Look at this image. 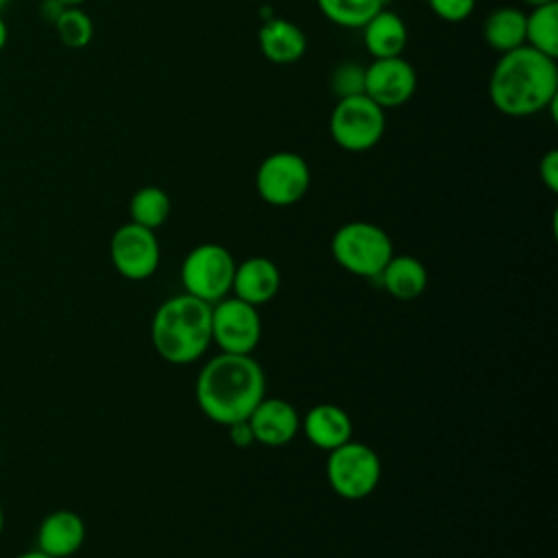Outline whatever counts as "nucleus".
<instances>
[{"mask_svg":"<svg viewBox=\"0 0 558 558\" xmlns=\"http://www.w3.org/2000/svg\"><path fill=\"white\" fill-rule=\"evenodd\" d=\"M150 340L170 364L196 362L211 342V305L185 292L166 299L150 320Z\"/></svg>","mask_w":558,"mask_h":558,"instance_id":"nucleus-3","label":"nucleus"},{"mask_svg":"<svg viewBox=\"0 0 558 558\" xmlns=\"http://www.w3.org/2000/svg\"><path fill=\"white\" fill-rule=\"evenodd\" d=\"M386 131V111L366 94L338 98L329 116V135L347 153H364L377 146Z\"/></svg>","mask_w":558,"mask_h":558,"instance_id":"nucleus-5","label":"nucleus"},{"mask_svg":"<svg viewBox=\"0 0 558 558\" xmlns=\"http://www.w3.org/2000/svg\"><path fill=\"white\" fill-rule=\"evenodd\" d=\"M52 24L61 44L74 50L85 48L94 37V22L81 7H65Z\"/></svg>","mask_w":558,"mask_h":558,"instance_id":"nucleus-23","label":"nucleus"},{"mask_svg":"<svg viewBox=\"0 0 558 558\" xmlns=\"http://www.w3.org/2000/svg\"><path fill=\"white\" fill-rule=\"evenodd\" d=\"M475 2L477 0H427L432 13L449 24H458L471 17V13L475 11Z\"/></svg>","mask_w":558,"mask_h":558,"instance_id":"nucleus-25","label":"nucleus"},{"mask_svg":"<svg viewBox=\"0 0 558 558\" xmlns=\"http://www.w3.org/2000/svg\"><path fill=\"white\" fill-rule=\"evenodd\" d=\"M538 177L543 181V185L556 194L558 192V150L549 148L541 161H538Z\"/></svg>","mask_w":558,"mask_h":558,"instance_id":"nucleus-26","label":"nucleus"},{"mask_svg":"<svg viewBox=\"0 0 558 558\" xmlns=\"http://www.w3.org/2000/svg\"><path fill=\"white\" fill-rule=\"evenodd\" d=\"M527 7H541V4H549V2H556V0H523Z\"/></svg>","mask_w":558,"mask_h":558,"instance_id":"nucleus-31","label":"nucleus"},{"mask_svg":"<svg viewBox=\"0 0 558 558\" xmlns=\"http://www.w3.org/2000/svg\"><path fill=\"white\" fill-rule=\"evenodd\" d=\"M4 530V510H2V504H0V534Z\"/></svg>","mask_w":558,"mask_h":558,"instance_id":"nucleus-32","label":"nucleus"},{"mask_svg":"<svg viewBox=\"0 0 558 558\" xmlns=\"http://www.w3.org/2000/svg\"><path fill=\"white\" fill-rule=\"evenodd\" d=\"M325 20L342 28H362L377 11L386 7V0H316Z\"/></svg>","mask_w":558,"mask_h":558,"instance_id":"nucleus-22","label":"nucleus"},{"mask_svg":"<svg viewBox=\"0 0 558 558\" xmlns=\"http://www.w3.org/2000/svg\"><path fill=\"white\" fill-rule=\"evenodd\" d=\"M362 41L373 59L401 57L408 46V26L399 13L384 7L362 26Z\"/></svg>","mask_w":558,"mask_h":558,"instance_id":"nucleus-17","label":"nucleus"},{"mask_svg":"<svg viewBox=\"0 0 558 558\" xmlns=\"http://www.w3.org/2000/svg\"><path fill=\"white\" fill-rule=\"evenodd\" d=\"M57 2H61L63 7H83L87 0H57Z\"/></svg>","mask_w":558,"mask_h":558,"instance_id":"nucleus-30","label":"nucleus"},{"mask_svg":"<svg viewBox=\"0 0 558 558\" xmlns=\"http://www.w3.org/2000/svg\"><path fill=\"white\" fill-rule=\"evenodd\" d=\"M7 2H9V0H0V9H2Z\"/></svg>","mask_w":558,"mask_h":558,"instance_id":"nucleus-33","label":"nucleus"},{"mask_svg":"<svg viewBox=\"0 0 558 558\" xmlns=\"http://www.w3.org/2000/svg\"><path fill=\"white\" fill-rule=\"evenodd\" d=\"M262 318L255 305L225 296L211 303V342L225 353L248 355L259 344Z\"/></svg>","mask_w":558,"mask_h":558,"instance_id":"nucleus-9","label":"nucleus"},{"mask_svg":"<svg viewBox=\"0 0 558 558\" xmlns=\"http://www.w3.org/2000/svg\"><path fill=\"white\" fill-rule=\"evenodd\" d=\"M331 255L347 272L364 279H377L395 251L390 235L381 227L366 220H351L333 233Z\"/></svg>","mask_w":558,"mask_h":558,"instance_id":"nucleus-4","label":"nucleus"},{"mask_svg":"<svg viewBox=\"0 0 558 558\" xmlns=\"http://www.w3.org/2000/svg\"><path fill=\"white\" fill-rule=\"evenodd\" d=\"M525 46L547 57H558V2L532 7L525 13Z\"/></svg>","mask_w":558,"mask_h":558,"instance_id":"nucleus-20","label":"nucleus"},{"mask_svg":"<svg viewBox=\"0 0 558 558\" xmlns=\"http://www.w3.org/2000/svg\"><path fill=\"white\" fill-rule=\"evenodd\" d=\"M312 183L307 161L292 150H277L262 159L255 172V190L259 198L272 207H290L299 203Z\"/></svg>","mask_w":558,"mask_h":558,"instance_id":"nucleus-8","label":"nucleus"},{"mask_svg":"<svg viewBox=\"0 0 558 558\" xmlns=\"http://www.w3.org/2000/svg\"><path fill=\"white\" fill-rule=\"evenodd\" d=\"M87 530L81 514L74 510H52L37 527V549L52 558H70L85 543Z\"/></svg>","mask_w":558,"mask_h":558,"instance_id":"nucleus-13","label":"nucleus"},{"mask_svg":"<svg viewBox=\"0 0 558 558\" xmlns=\"http://www.w3.org/2000/svg\"><path fill=\"white\" fill-rule=\"evenodd\" d=\"M488 98L510 118H527L554 109L558 98V65L530 46L499 54L488 76Z\"/></svg>","mask_w":558,"mask_h":558,"instance_id":"nucleus-1","label":"nucleus"},{"mask_svg":"<svg viewBox=\"0 0 558 558\" xmlns=\"http://www.w3.org/2000/svg\"><path fill=\"white\" fill-rule=\"evenodd\" d=\"M227 429H229V440H231L238 449H246V447H251V445L255 442V434H253V429H251V425H248L246 418L227 425Z\"/></svg>","mask_w":558,"mask_h":558,"instance_id":"nucleus-27","label":"nucleus"},{"mask_svg":"<svg viewBox=\"0 0 558 558\" xmlns=\"http://www.w3.org/2000/svg\"><path fill=\"white\" fill-rule=\"evenodd\" d=\"M246 421L255 434V442L266 447H283L301 429V416L294 405L277 397H264Z\"/></svg>","mask_w":558,"mask_h":558,"instance_id":"nucleus-12","label":"nucleus"},{"mask_svg":"<svg viewBox=\"0 0 558 558\" xmlns=\"http://www.w3.org/2000/svg\"><path fill=\"white\" fill-rule=\"evenodd\" d=\"M235 259L222 244L205 242L194 246L181 264V283L185 294L205 303H216L231 292Z\"/></svg>","mask_w":558,"mask_h":558,"instance_id":"nucleus-7","label":"nucleus"},{"mask_svg":"<svg viewBox=\"0 0 558 558\" xmlns=\"http://www.w3.org/2000/svg\"><path fill=\"white\" fill-rule=\"evenodd\" d=\"M327 453L325 473L331 490L338 497L357 501L377 488L381 477V462L368 445L347 440Z\"/></svg>","mask_w":558,"mask_h":558,"instance_id":"nucleus-6","label":"nucleus"},{"mask_svg":"<svg viewBox=\"0 0 558 558\" xmlns=\"http://www.w3.org/2000/svg\"><path fill=\"white\" fill-rule=\"evenodd\" d=\"M15 558H52V556H48V554H44V551H39V549L35 547V549L24 551V554H20V556H15Z\"/></svg>","mask_w":558,"mask_h":558,"instance_id":"nucleus-28","label":"nucleus"},{"mask_svg":"<svg viewBox=\"0 0 558 558\" xmlns=\"http://www.w3.org/2000/svg\"><path fill=\"white\" fill-rule=\"evenodd\" d=\"M281 286V272L277 264L268 257L255 255L244 259L242 264H235L231 292L233 296L259 307L275 299Z\"/></svg>","mask_w":558,"mask_h":558,"instance_id":"nucleus-14","label":"nucleus"},{"mask_svg":"<svg viewBox=\"0 0 558 558\" xmlns=\"http://www.w3.org/2000/svg\"><path fill=\"white\" fill-rule=\"evenodd\" d=\"M196 403L218 425L248 418L266 397V375L255 357L220 351L205 362L196 377Z\"/></svg>","mask_w":558,"mask_h":558,"instance_id":"nucleus-2","label":"nucleus"},{"mask_svg":"<svg viewBox=\"0 0 558 558\" xmlns=\"http://www.w3.org/2000/svg\"><path fill=\"white\" fill-rule=\"evenodd\" d=\"M7 37H9V31H7V22L2 20V15H0V50L4 48V44H7Z\"/></svg>","mask_w":558,"mask_h":558,"instance_id":"nucleus-29","label":"nucleus"},{"mask_svg":"<svg viewBox=\"0 0 558 558\" xmlns=\"http://www.w3.org/2000/svg\"><path fill=\"white\" fill-rule=\"evenodd\" d=\"M172 211V203L166 190L157 185H144L135 190V194L129 201V216L131 222L142 225L146 229H159Z\"/></svg>","mask_w":558,"mask_h":558,"instance_id":"nucleus-21","label":"nucleus"},{"mask_svg":"<svg viewBox=\"0 0 558 558\" xmlns=\"http://www.w3.org/2000/svg\"><path fill=\"white\" fill-rule=\"evenodd\" d=\"M109 255L118 275L129 281H144L155 275L161 259V248L153 229L126 222L113 231Z\"/></svg>","mask_w":558,"mask_h":558,"instance_id":"nucleus-10","label":"nucleus"},{"mask_svg":"<svg viewBox=\"0 0 558 558\" xmlns=\"http://www.w3.org/2000/svg\"><path fill=\"white\" fill-rule=\"evenodd\" d=\"M364 70L366 65L357 61H342L331 70L329 85L336 98H347V96H357L364 94Z\"/></svg>","mask_w":558,"mask_h":558,"instance_id":"nucleus-24","label":"nucleus"},{"mask_svg":"<svg viewBox=\"0 0 558 558\" xmlns=\"http://www.w3.org/2000/svg\"><path fill=\"white\" fill-rule=\"evenodd\" d=\"M301 429L314 447L331 451L351 440L353 423L347 410H342L340 405L318 403L305 412V416L301 418Z\"/></svg>","mask_w":558,"mask_h":558,"instance_id":"nucleus-15","label":"nucleus"},{"mask_svg":"<svg viewBox=\"0 0 558 558\" xmlns=\"http://www.w3.org/2000/svg\"><path fill=\"white\" fill-rule=\"evenodd\" d=\"M416 92V70L401 57L373 59L364 70V94L386 109L403 107Z\"/></svg>","mask_w":558,"mask_h":558,"instance_id":"nucleus-11","label":"nucleus"},{"mask_svg":"<svg viewBox=\"0 0 558 558\" xmlns=\"http://www.w3.org/2000/svg\"><path fill=\"white\" fill-rule=\"evenodd\" d=\"M377 279L381 288L399 301H412L427 288V270L414 255H392Z\"/></svg>","mask_w":558,"mask_h":558,"instance_id":"nucleus-18","label":"nucleus"},{"mask_svg":"<svg viewBox=\"0 0 558 558\" xmlns=\"http://www.w3.org/2000/svg\"><path fill=\"white\" fill-rule=\"evenodd\" d=\"M484 41L499 54L525 44V13L517 7L495 9L482 26Z\"/></svg>","mask_w":558,"mask_h":558,"instance_id":"nucleus-19","label":"nucleus"},{"mask_svg":"<svg viewBox=\"0 0 558 558\" xmlns=\"http://www.w3.org/2000/svg\"><path fill=\"white\" fill-rule=\"evenodd\" d=\"M257 44L262 54L277 65L294 63L307 50L305 33L286 17H268L257 31Z\"/></svg>","mask_w":558,"mask_h":558,"instance_id":"nucleus-16","label":"nucleus"}]
</instances>
